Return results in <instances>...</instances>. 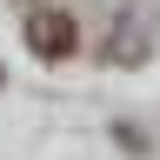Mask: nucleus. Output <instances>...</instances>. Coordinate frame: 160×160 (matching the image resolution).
<instances>
[{
	"label": "nucleus",
	"mask_w": 160,
	"mask_h": 160,
	"mask_svg": "<svg viewBox=\"0 0 160 160\" xmlns=\"http://www.w3.org/2000/svg\"><path fill=\"white\" fill-rule=\"evenodd\" d=\"M27 47L40 60H67L73 53V20L60 13V7H33L27 13Z\"/></svg>",
	"instance_id": "obj_1"
}]
</instances>
